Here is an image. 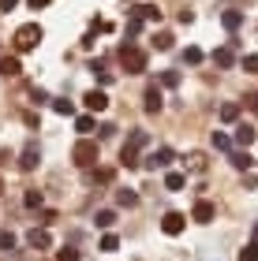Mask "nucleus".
Returning <instances> with one entry per match:
<instances>
[{
    "label": "nucleus",
    "mask_w": 258,
    "mask_h": 261,
    "mask_svg": "<svg viewBox=\"0 0 258 261\" xmlns=\"http://www.w3.org/2000/svg\"><path fill=\"white\" fill-rule=\"evenodd\" d=\"M41 38H45V34H41L38 22H27V27L15 30V41H11V45H15V53H30V49L41 45Z\"/></svg>",
    "instance_id": "nucleus-1"
},
{
    "label": "nucleus",
    "mask_w": 258,
    "mask_h": 261,
    "mask_svg": "<svg viewBox=\"0 0 258 261\" xmlns=\"http://www.w3.org/2000/svg\"><path fill=\"white\" fill-rule=\"evenodd\" d=\"M101 157V149H98V142H90V138H79L75 142V149H72V161L79 164V168H90L93 161Z\"/></svg>",
    "instance_id": "nucleus-2"
},
{
    "label": "nucleus",
    "mask_w": 258,
    "mask_h": 261,
    "mask_svg": "<svg viewBox=\"0 0 258 261\" xmlns=\"http://www.w3.org/2000/svg\"><path fill=\"white\" fill-rule=\"evenodd\" d=\"M120 64L127 67V75H143L146 71V53L135 49V45H124L120 49Z\"/></svg>",
    "instance_id": "nucleus-3"
},
{
    "label": "nucleus",
    "mask_w": 258,
    "mask_h": 261,
    "mask_svg": "<svg viewBox=\"0 0 258 261\" xmlns=\"http://www.w3.org/2000/svg\"><path fill=\"white\" fill-rule=\"evenodd\" d=\"M138 164H143V168H146V172H157V168H169V164H172V149H169V146H157L154 153H146V157H143V161H138Z\"/></svg>",
    "instance_id": "nucleus-4"
},
{
    "label": "nucleus",
    "mask_w": 258,
    "mask_h": 261,
    "mask_svg": "<svg viewBox=\"0 0 258 261\" xmlns=\"http://www.w3.org/2000/svg\"><path fill=\"white\" fill-rule=\"evenodd\" d=\"M38 161H41L38 142H27V146H22V153H19V168H22V172H34V168H38Z\"/></svg>",
    "instance_id": "nucleus-5"
},
{
    "label": "nucleus",
    "mask_w": 258,
    "mask_h": 261,
    "mask_svg": "<svg viewBox=\"0 0 258 261\" xmlns=\"http://www.w3.org/2000/svg\"><path fill=\"white\" fill-rule=\"evenodd\" d=\"M83 105L90 109V116L93 112H105V109H109V93H105V90H90L86 97H83Z\"/></svg>",
    "instance_id": "nucleus-6"
},
{
    "label": "nucleus",
    "mask_w": 258,
    "mask_h": 261,
    "mask_svg": "<svg viewBox=\"0 0 258 261\" xmlns=\"http://www.w3.org/2000/svg\"><path fill=\"white\" fill-rule=\"evenodd\" d=\"M183 228H187L183 213H165V220H161V231H165V235H180Z\"/></svg>",
    "instance_id": "nucleus-7"
},
{
    "label": "nucleus",
    "mask_w": 258,
    "mask_h": 261,
    "mask_svg": "<svg viewBox=\"0 0 258 261\" xmlns=\"http://www.w3.org/2000/svg\"><path fill=\"white\" fill-rule=\"evenodd\" d=\"M217 217V209H214V201H195V209H191V220H198V224H209V220H214Z\"/></svg>",
    "instance_id": "nucleus-8"
},
{
    "label": "nucleus",
    "mask_w": 258,
    "mask_h": 261,
    "mask_svg": "<svg viewBox=\"0 0 258 261\" xmlns=\"http://www.w3.org/2000/svg\"><path fill=\"white\" fill-rule=\"evenodd\" d=\"M228 161H232V168H240V172H251V164H254V157L247 149H228Z\"/></svg>",
    "instance_id": "nucleus-9"
},
{
    "label": "nucleus",
    "mask_w": 258,
    "mask_h": 261,
    "mask_svg": "<svg viewBox=\"0 0 258 261\" xmlns=\"http://www.w3.org/2000/svg\"><path fill=\"white\" fill-rule=\"evenodd\" d=\"M143 101H146V112H161V105H165V93H161V86H150Z\"/></svg>",
    "instance_id": "nucleus-10"
},
{
    "label": "nucleus",
    "mask_w": 258,
    "mask_h": 261,
    "mask_svg": "<svg viewBox=\"0 0 258 261\" xmlns=\"http://www.w3.org/2000/svg\"><path fill=\"white\" fill-rule=\"evenodd\" d=\"M138 146H131V142H124V149H120V164L124 168H138Z\"/></svg>",
    "instance_id": "nucleus-11"
},
{
    "label": "nucleus",
    "mask_w": 258,
    "mask_h": 261,
    "mask_svg": "<svg viewBox=\"0 0 258 261\" xmlns=\"http://www.w3.org/2000/svg\"><path fill=\"white\" fill-rule=\"evenodd\" d=\"M27 243L34 246V250H49V246H53V239H49V231H41V228H34V231L27 235Z\"/></svg>",
    "instance_id": "nucleus-12"
},
{
    "label": "nucleus",
    "mask_w": 258,
    "mask_h": 261,
    "mask_svg": "<svg viewBox=\"0 0 258 261\" xmlns=\"http://www.w3.org/2000/svg\"><path fill=\"white\" fill-rule=\"evenodd\" d=\"M232 142H236L240 149H247L251 142H254V127H251V123H240V127H236V138H232Z\"/></svg>",
    "instance_id": "nucleus-13"
},
{
    "label": "nucleus",
    "mask_w": 258,
    "mask_h": 261,
    "mask_svg": "<svg viewBox=\"0 0 258 261\" xmlns=\"http://www.w3.org/2000/svg\"><path fill=\"white\" fill-rule=\"evenodd\" d=\"M19 71H22V64H19V56H4V60H0V75H19Z\"/></svg>",
    "instance_id": "nucleus-14"
},
{
    "label": "nucleus",
    "mask_w": 258,
    "mask_h": 261,
    "mask_svg": "<svg viewBox=\"0 0 258 261\" xmlns=\"http://www.w3.org/2000/svg\"><path fill=\"white\" fill-rule=\"evenodd\" d=\"M131 15H135V19H150V22H157V19H161V11H157V8H150V4H138V8H131Z\"/></svg>",
    "instance_id": "nucleus-15"
},
{
    "label": "nucleus",
    "mask_w": 258,
    "mask_h": 261,
    "mask_svg": "<svg viewBox=\"0 0 258 261\" xmlns=\"http://www.w3.org/2000/svg\"><path fill=\"white\" fill-rule=\"evenodd\" d=\"M221 22H225V30H240L243 27V11H225Z\"/></svg>",
    "instance_id": "nucleus-16"
},
{
    "label": "nucleus",
    "mask_w": 258,
    "mask_h": 261,
    "mask_svg": "<svg viewBox=\"0 0 258 261\" xmlns=\"http://www.w3.org/2000/svg\"><path fill=\"white\" fill-rule=\"evenodd\" d=\"M165 187H169V191H183V187H187V175H183V172H169V175H165Z\"/></svg>",
    "instance_id": "nucleus-17"
},
{
    "label": "nucleus",
    "mask_w": 258,
    "mask_h": 261,
    "mask_svg": "<svg viewBox=\"0 0 258 261\" xmlns=\"http://www.w3.org/2000/svg\"><path fill=\"white\" fill-rule=\"evenodd\" d=\"M214 64H217V67H232V64H236V56H232V45H228V49H217V53H214Z\"/></svg>",
    "instance_id": "nucleus-18"
},
{
    "label": "nucleus",
    "mask_w": 258,
    "mask_h": 261,
    "mask_svg": "<svg viewBox=\"0 0 258 261\" xmlns=\"http://www.w3.org/2000/svg\"><path fill=\"white\" fill-rule=\"evenodd\" d=\"M90 71H93V79H98L101 86H109V82H112V71H105V64L93 60V64H90Z\"/></svg>",
    "instance_id": "nucleus-19"
},
{
    "label": "nucleus",
    "mask_w": 258,
    "mask_h": 261,
    "mask_svg": "<svg viewBox=\"0 0 258 261\" xmlns=\"http://www.w3.org/2000/svg\"><path fill=\"white\" fill-rule=\"evenodd\" d=\"M93 224H98V228H112V224H116V213H112V209H98Z\"/></svg>",
    "instance_id": "nucleus-20"
},
{
    "label": "nucleus",
    "mask_w": 258,
    "mask_h": 261,
    "mask_svg": "<svg viewBox=\"0 0 258 261\" xmlns=\"http://www.w3.org/2000/svg\"><path fill=\"white\" fill-rule=\"evenodd\" d=\"M209 142H214V149H221V153L232 149V138L225 135V130H214V138H209Z\"/></svg>",
    "instance_id": "nucleus-21"
},
{
    "label": "nucleus",
    "mask_w": 258,
    "mask_h": 261,
    "mask_svg": "<svg viewBox=\"0 0 258 261\" xmlns=\"http://www.w3.org/2000/svg\"><path fill=\"white\" fill-rule=\"evenodd\" d=\"M236 261H258V239H251L247 246H243V250L236 254Z\"/></svg>",
    "instance_id": "nucleus-22"
},
{
    "label": "nucleus",
    "mask_w": 258,
    "mask_h": 261,
    "mask_svg": "<svg viewBox=\"0 0 258 261\" xmlns=\"http://www.w3.org/2000/svg\"><path fill=\"white\" fill-rule=\"evenodd\" d=\"M53 112H60V116H75V105L67 101V97H53Z\"/></svg>",
    "instance_id": "nucleus-23"
},
{
    "label": "nucleus",
    "mask_w": 258,
    "mask_h": 261,
    "mask_svg": "<svg viewBox=\"0 0 258 261\" xmlns=\"http://www.w3.org/2000/svg\"><path fill=\"white\" fill-rule=\"evenodd\" d=\"M93 127H98V120H93L90 112H86V116H79V120H75V130H79V135H90Z\"/></svg>",
    "instance_id": "nucleus-24"
},
{
    "label": "nucleus",
    "mask_w": 258,
    "mask_h": 261,
    "mask_svg": "<svg viewBox=\"0 0 258 261\" xmlns=\"http://www.w3.org/2000/svg\"><path fill=\"white\" fill-rule=\"evenodd\" d=\"M221 120H225V123H236V120H240V105H232V101L221 105Z\"/></svg>",
    "instance_id": "nucleus-25"
},
{
    "label": "nucleus",
    "mask_w": 258,
    "mask_h": 261,
    "mask_svg": "<svg viewBox=\"0 0 258 261\" xmlns=\"http://www.w3.org/2000/svg\"><path fill=\"white\" fill-rule=\"evenodd\" d=\"M116 205H127V209H131V205H138V194H135V191H116Z\"/></svg>",
    "instance_id": "nucleus-26"
},
{
    "label": "nucleus",
    "mask_w": 258,
    "mask_h": 261,
    "mask_svg": "<svg viewBox=\"0 0 258 261\" xmlns=\"http://www.w3.org/2000/svg\"><path fill=\"white\" fill-rule=\"evenodd\" d=\"M41 191H27V194H22V205H27V209H41Z\"/></svg>",
    "instance_id": "nucleus-27"
},
{
    "label": "nucleus",
    "mask_w": 258,
    "mask_h": 261,
    "mask_svg": "<svg viewBox=\"0 0 258 261\" xmlns=\"http://www.w3.org/2000/svg\"><path fill=\"white\" fill-rule=\"evenodd\" d=\"M161 86L176 90V86H180V71H161Z\"/></svg>",
    "instance_id": "nucleus-28"
},
{
    "label": "nucleus",
    "mask_w": 258,
    "mask_h": 261,
    "mask_svg": "<svg viewBox=\"0 0 258 261\" xmlns=\"http://www.w3.org/2000/svg\"><path fill=\"white\" fill-rule=\"evenodd\" d=\"M101 250H105V254H116V250H120V239H116L112 231H109V235H101Z\"/></svg>",
    "instance_id": "nucleus-29"
},
{
    "label": "nucleus",
    "mask_w": 258,
    "mask_h": 261,
    "mask_svg": "<svg viewBox=\"0 0 258 261\" xmlns=\"http://www.w3.org/2000/svg\"><path fill=\"white\" fill-rule=\"evenodd\" d=\"M127 142H131V146H138V149H146V146H150V135H146V130H131V135H127Z\"/></svg>",
    "instance_id": "nucleus-30"
},
{
    "label": "nucleus",
    "mask_w": 258,
    "mask_h": 261,
    "mask_svg": "<svg viewBox=\"0 0 258 261\" xmlns=\"http://www.w3.org/2000/svg\"><path fill=\"white\" fill-rule=\"evenodd\" d=\"M183 64H191V67H195V64H202V49H195V45H191V49L183 53Z\"/></svg>",
    "instance_id": "nucleus-31"
},
{
    "label": "nucleus",
    "mask_w": 258,
    "mask_h": 261,
    "mask_svg": "<svg viewBox=\"0 0 258 261\" xmlns=\"http://www.w3.org/2000/svg\"><path fill=\"white\" fill-rule=\"evenodd\" d=\"M0 250H15V235H11V231H0Z\"/></svg>",
    "instance_id": "nucleus-32"
},
{
    "label": "nucleus",
    "mask_w": 258,
    "mask_h": 261,
    "mask_svg": "<svg viewBox=\"0 0 258 261\" xmlns=\"http://www.w3.org/2000/svg\"><path fill=\"white\" fill-rule=\"evenodd\" d=\"M56 261H79V250H75V246H64V250L56 254Z\"/></svg>",
    "instance_id": "nucleus-33"
},
{
    "label": "nucleus",
    "mask_w": 258,
    "mask_h": 261,
    "mask_svg": "<svg viewBox=\"0 0 258 261\" xmlns=\"http://www.w3.org/2000/svg\"><path fill=\"white\" fill-rule=\"evenodd\" d=\"M154 45H157L161 53H165V49H172V34H157V38H154Z\"/></svg>",
    "instance_id": "nucleus-34"
},
{
    "label": "nucleus",
    "mask_w": 258,
    "mask_h": 261,
    "mask_svg": "<svg viewBox=\"0 0 258 261\" xmlns=\"http://www.w3.org/2000/svg\"><path fill=\"white\" fill-rule=\"evenodd\" d=\"M30 97H34V105H45V101H53V97H49V93H45V90H38V86H34V90H30Z\"/></svg>",
    "instance_id": "nucleus-35"
},
{
    "label": "nucleus",
    "mask_w": 258,
    "mask_h": 261,
    "mask_svg": "<svg viewBox=\"0 0 258 261\" xmlns=\"http://www.w3.org/2000/svg\"><path fill=\"white\" fill-rule=\"evenodd\" d=\"M243 71H251V75H258V56H243Z\"/></svg>",
    "instance_id": "nucleus-36"
},
{
    "label": "nucleus",
    "mask_w": 258,
    "mask_h": 261,
    "mask_svg": "<svg viewBox=\"0 0 258 261\" xmlns=\"http://www.w3.org/2000/svg\"><path fill=\"white\" fill-rule=\"evenodd\" d=\"M138 30H143V19H135V15H131V22H127V38H135Z\"/></svg>",
    "instance_id": "nucleus-37"
},
{
    "label": "nucleus",
    "mask_w": 258,
    "mask_h": 261,
    "mask_svg": "<svg viewBox=\"0 0 258 261\" xmlns=\"http://www.w3.org/2000/svg\"><path fill=\"white\" fill-rule=\"evenodd\" d=\"M93 179H98V183H112V172L101 168V172H93Z\"/></svg>",
    "instance_id": "nucleus-38"
},
{
    "label": "nucleus",
    "mask_w": 258,
    "mask_h": 261,
    "mask_svg": "<svg viewBox=\"0 0 258 261\" xmlns=\"http://www.w3.org/2000/svg\"><path fill=\"white\" fill-rule=\"evenodd\" d=\"M49 4H53V0H30V8H34V11H38V8H49Z\"/></svg>",
    "instance_id": "nucleus-39"
},
{
    "label": "nucleus",
    "mask_w": 258,
    "mask_h": 261,
    "mask_svg": "<svg viewBox=\"0 0 258 261\" xmlns=\"http://www.w3.org/2000/svg\"><path fill=\"white\" fill-rule=\"evenodd\" d=\"M15 4H19V0H0V11H11Z\"/></svg>",
    "instance_id": "nucleus-40"
},
{
    "label": "nucleus",
    "mask_w": 258,
    "mask_h": 261,
    "mask_svg": "<svg viewBox=\"0 0 258 261\" xmlns=\"http://www.w3.org/2000/svg\"><path fill=\"white\" fill-rule=\"evenodd\" d=\"M8 161H11V153H8V149H0V164H8Z\"/></svg>",
    "instance_id": "nucleus-41"
},
{
    "label": "nucleus",
    "mask_w": 258,
    "mask_h": 261,
    "mask_svg": "<svg viewBox=\"0 0 258 261\" xmlns=\"http://www.w3.org/2000/svg\"><path fill=\"white\" fill-rule=\"evenodd\" d=\"M254 239H258V220H254Z\"/></svg>",
    "instance_id": "nucleus-42"
},
{
    "label": "nucleus",
    "mask_w": 258,
    "mask_h": 261,
    "mask_svg": "<svg viewBox=\"0 0 258 261\" xmlns=\"http://www.w3.org/2000/svg\"><path fill=\"white\" fill-rule=\"evenodd\" d=\"M254 109H258V93H254Z\"/></svg>",
    "instance_id": "nucleus-43"
},
{
    "label": "nucleus",
    "mask_w": 258,
    "mask_h": 261,
    "mask_svg": "<svg viewBox=\"0 0 258 261\" xmlns=\"http://www.w3.org/2000/svg\"><path fill=\"white\" fill-rule=\"evenodd\" d=\"M0 191H4V179H0Z\"/></svg>",
    "instance_id": "nucleus-44"
}]
</instances>
